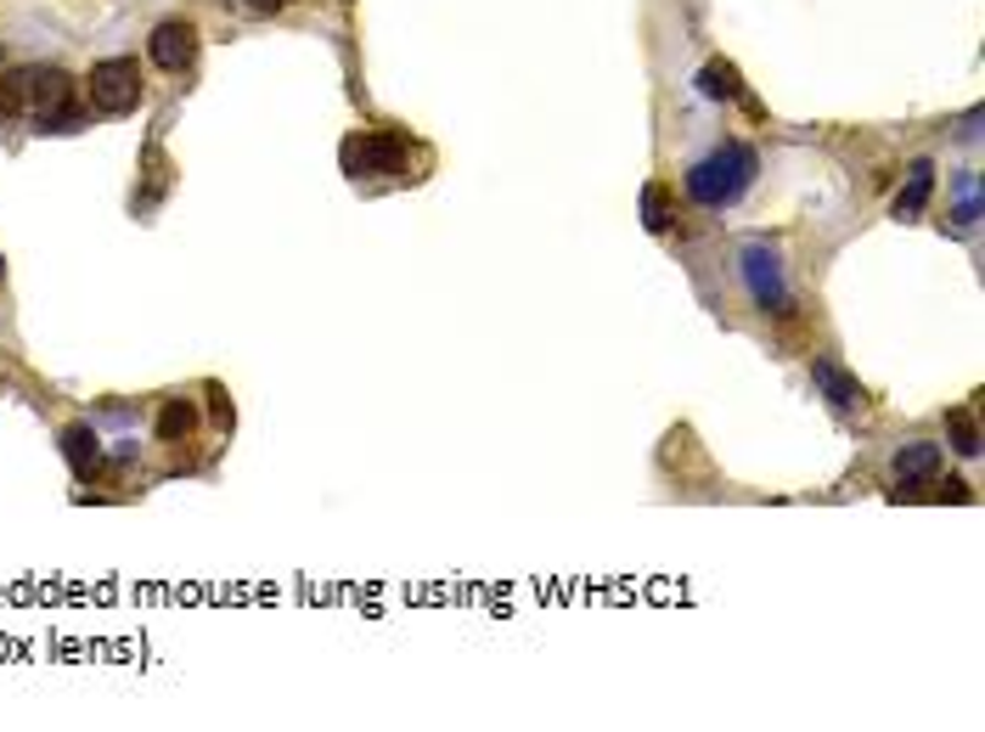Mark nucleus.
I'll list each match as a JSON object with an SVG mask.
<instances>
[{
    "label": "nucleus",
    "instance_id": "nucleus-16",
    "mask_svg": "<svg viewBox=\"0 0 985 732\" xmlns=\"http://www.w3.org/2000/svg\"><path fill=\"white\" fill-rule=\"evenodd\" d=\"M209 412H215V423H231V401H226V389H209Z\"/></svg>",
    "mask_w": 985,
    "mask_h": 732
},
{
    "label": "nucleus",
    "instance_id": "nucleus-11",
    "mask_svg": "<svg viewBox=\"0 0 985 732\" xmlns=\"http://www.w3.org/2000/svg\"><path fill=\"white\" fill-rule=\"evenodd\" d=\"M929 192H934V164L918 159V164L907 170V186L896 192V220H918L923 204H929Z\"/></svg>",
    "mask_w": 985,
    "mask_h": 732
},
{
    "label": "nucleus",
    "instance_id": "nucleus-14",
    "mask_svg": "<svg viewBox=\"0 0 985 732\" xmlns=\"http://www.w3.org/2000/svg\"><path fill=\"white\" fill-rule=\"evenodd\" d=\"M946 428H952V451H957V457H979V423H974V412L957 406V412L946 417Z\"/></svg>",
    "mask_w": 985,
    "mask_h": 732
},
{
    "label": "nucleus",
    "instance_id": "nucleus-15",
    "mask_svg": "<svg viewBox=\"0 0 985 732\" xmlns=\"http://www.w3.org/2000/svg\"><path fill=\"white\" fill-rule=\"evenodd\" d=\"M643 220H648V231H670V192L659 181L643 192Z\"/></svg>",
    "mask_w": 985,
    "mask_h": 732
},
{
    "label": "nucleus",
    "instance_id": "nucleus-3",
    "mask_svg": "<svg viewBox=\"0 0 985 732\" xmlns=\"http://www.w3.org/2000/svg\"><path fill=\"white\" fill-rule=\"evenodd\" d=\"M79 85L63 74V68H34V96H29V113H34V124L45 130V135H74L79 124H85V113H79Z\"/></svg>",
    "mask_w": 985,
    "mask_h": 732
},
{
    "label": "nucleus",
    "instance_id": "nucleus-8",
    "mask_svg": "<svg viewBox=\"0 0 985 732\" xmlns=\"http://www.w3.org/2000/svg\"><path fill=\"white\" fill-rule=\"evenodd\" d=\"M941 473V446H929V439H912V446L896 451V484L901 491H912V484L934 479Z\"/></svg>",
    "mask_w": 985,
    "mask_h": 732
},
{
    "label": "nucleus",
    "instance_id": "nucleus-10",
    "mask_svg": "<svg viewBox=\"0 0 985 732\" xmlns=\"http://www.w3.org/2000/svg\"><path fill=\"white\" fill-rule=\"evenodd\" d=\"M699 96H710V102H744L749 113H760V102L744 96V79H737L732 63H704L699 68Z\"/></svg>",
    "mask_w": 985,
    "mask_h": 732
},
{
    "label": "nucleus",
    "instance_id": "nucleus-18",
    "mask_svg": "<svg viewBox=\"0 0 985 732\" xmlns=\"http://www.w3.org/2000/svg\"><path fill=\"white\" fill-rule=\"evenodd\" d=\"M0 271H7V260H0Z\"/></svg>",
    "mask_w": 985,
    "mask_h": 732
},
{
    "label": "nucleus",
    "instance_id": "nucleus-5",
    "mask_svg": "<svg viewBox=\"0 0 985 732\" xmlns=\"http://www.w3.org/2000/svg\"><path fill=\"white\" fill-rule=\"evenodd\" d=\"M146 52H153V63L164 74H186L197 63V23L191 18H164L153 29V40H146Z\"/></svg>",
    "mask_w": 985,
    "mask_h": 732
},
{
    "label": "nucleus",
    "instance_id": "nucleus-17",
    "mask_svg": "<svg viewBox=\"0 0 985 732\" xmlns=\"http://www.w3.org/2000/svg\"><path fill=\"white\" fill-rule=\"evenodd\" d=\"M249 12H282V7H293V0H242Z\"/></svg>",
    "mask_w": 985,
    "mask_h": 732
},
{
    "label": "nucleus",
    "instance_id": "nucleus-7",
    "mask_svg": "<svg viewBox=\"0 0 985 732\" xmlns=\"http://www.w3.org/2000/svg\"><path fill=\"white\" fill-rule=\"evenodd\" d=\"M811 378H817V389H822V395H828L833 406H845V412L867 401V395H862V383H856V378H851L840 361H833V356H817V361H811Z\"/></svg>",
    "mask_w": 985,
    "mask_h": 732
},
{
    "label": "nucleus",
    "instance_id": "nucleus-9",
    "mask_svg": "<svg viewBox=\"0 0 985 732\" xmlns=\"http://www.w3.org/2000/svg\"><path fill=\"white\" fill-rule=\"evenodd\" d=\"M63 457H68V468H74L79 479H90L96 468H102V439H96L90 423H68V428H63Z\"/></svg>",
    "mask_w": 985,
    "mask_h": 732
},
{
    "label": "nucleus",
    "instance_id": "nucleus-6",
    "mask_svg": "<svg viewBox=\"0 0 985 732\" xmlns=\"http://www.w3.org/2000/svg\"><path fill=\"white\" fill-rule=\"evenodd\" d=\"M744 282H749V293H755V305H766V310H782V305H788L782 265H777V254L766 249V242H749V249H744Z\"/></svg>",
    "mask_w": 985,
    "mask_h": 732
},
{
    "label": "nucleus",
    "instance_id": "nucleus-2",
    "mask_svg": "<svg viewBox=\"0 0 985 732\" xmlns=\"http://www.w3.org/2000/svg\"><path fill=\"white\" fill-rule=\"evenodd\" d=\"M338 164H343V175H355V181L401 175L412 164V141L401 130H355V135H343Z\"/></svg>",
    "mask_w": 985,
    "mask_h": 732
},
{
    "label": "nucleus",
    "instance_id": "nucleus-4",
    "mask_svg": "<svg viewBox=\"0 0 985 732\" xmlns=\"http://www.w3.org/2000/svg\"><path fill=\"white\" fill-rule=\"evenodd\" d=\"M141 63L135 57H102V63H90V79H85V90H90V108L96 113H108V119H119V113H130L135 102H141Z\"/></svg>",
    "mask_w": 985,
    "mask_h": 732
},
{
    "label": "nucleus",
    "instance_id": "nucleus-19",
    "mask_svg": "<svg viewBox=\"0 0 985 732\" xmlns=\"http://www.w3.org/2000/svg\"><path fill=\"white\" fill-rule=\"evenodd\" d=\"M0 63H7V57H0Z\"/></svg>",
    "mask_w": 985,
    "mask_h": 732
},
{
    "label": "nucleus",
    "instance_id": "nucleus-1",
    "mask_svg": "<svg viewBox=\"0 0 985 732\" xmlns=\"http://www.w3.org/2000/svg\"><path fill=\"white\" fill-rule=\"evenodd\" d=\"M755 170H760V159H755L749 141H721L715 153H704L693 170H687V198L704 204V209H721L732 198H744Z\"/></svg>",
    "mask_w": 985,
    "mask_h": 732
},
{
    "label": "nucleus",
    "instance_id": "nucleus-12",
    "mask_svg": "<svg viewBox=\"0 0 985 732\" xmlns=\"http://www.w3.org/2000/svg\"><path fill=\"white\" fill-rule=\"evenodd\" d=\"M191 428H197V406H191V401L175 395V401L158 406V439H164V446H180V439H191Z\"/></svg>",
    "mask_w": 985,
    "mask_h": 732
},
{
    "label": "nucleus",
    "instance_id": "nucleus-13",
    "mask_svg": "<svg viewBox=\"0 0 985 732\" xmlns=\"http://www.w3.org/2000/svg\"><path fill=\"white\" fill-rule=\"evenodd\" d=\"M29 96H34V68H12V74H0V119L29 113Z\"/></svg>",
    "mask_w": 985,
    "mask_h": 732
}]
</instances>
